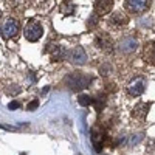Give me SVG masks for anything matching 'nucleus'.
Listing matches in <instances>:
<instances>
[{
    "label": "nucleus",
    "instance_id": "9b49d317",
    "mask_svg": "<svg viewBox=\"0 0 155 155\" xmlns=\"http://www.w3.org/2000/svg\"><path fill=\"white\" fill-rule=\"evenodd\" d=\"M96 45H98L99 48H104V50L110 51L112 47H113V42H112V39L109 37L107 33H99V34L96 36Z\"/></svg>",
    "mask_w": 155,
    "mask_h": 155
},
{
    "label": "nucleus",
    "instance_id": "f03ea898",
    "mask_svg": "<svg viewBox=\"0 0 155 155\" xmlns=\"http://www.w3.org/2000/svg\"><path fill=\"white\" fill-rule=\"evenodd\" d=\"M42 34H44L42 25L37 23L36 20H30L27 25H25V28H23V36H25V39H27V41H30V42L39 41V39L42 37Z\"/></svg>",
    "mask_w": 155,
    "mask_h": 155
},
{
    "label": "nucleus",
    "instance_id": "7ed1b4c3",
    "mask_svg": "<svg viewBox=\"0 0 155 155\" xmlns=\"http://www.w3.org/2000/svg\"><path fill=\"white\" fill-rule=\"evenodd\" d=\"M150 0H126L124 9L129 14H143L149 9Z\"/></svg>",
    "mask_w": 155,
    "mask_h": 155
},
{
    "label": "nucleus",
    "instance_id": "39448f33",
    "mask_svg": "<svg viewBox=\"0 0 155 155\" xmlns=\"http://www.w3.org/2000/svg\"><path fill=\"white\" fill-rule=\"evenodd\" d=\"M67 59L74 65H84L87 62V53L82 47H74L67 53Z\"/></svg>",
    "mask_w": 155,
    "mask_h": 155
},
{
    "label": "nucleus",
    "instance_id": "423d86ee",
    "mask_svg": "<svg viewBox=\"0 0 155 155\" xmlns=\"http://www.w3.org/2000/svg\"><path fill=\"white\" fill-rule=\"evenodd\" d=\"M17 33H19V22L17 20L8 19V20L3 22V25H2V37L11 39V37H14Z\"/></svg>",
    "mask_w": 155,
    "mask_h": 155
},
{
    "label": "nucleus",
    "instance_id": "ddd939ff",
    "mask_svg": "<svg viewBox=\"0 0 155 155\" xmlns=\"http://www.w3.org/2000/svg\"><path fill=\"white\" fill-rule=\"evenodd\" d=\"M67 53H68V51L64 50V47L54 45L53 50H51V59H53V61H62L64 58H67Z\"/></svg>",
    "mask_w": 155,
    "mask_h": 155
},
{
    "label": "nucleus",
    "instance_id": "a211bd4d",
    "mask_svg": "<svg viewBox=\"0 0 155 155\" xmlns=\"http://www.w3.org/2000/svg\"><path fill=\"white\" fill-rule=\"evenodd\" d=\"M93 104H95L96 110L99 112V110L102 109V104H104V98H102V95H98V98H96V99H93Z\"/></svg>",
    "mask_w": 155,
    "mask_h": 155
},
{
    "label": "nucleus",
    "instance_id": "2eb2a0df",
    "mask_svg": "<svg viewBox=\"0 0 155 155\" xmlns=\"http://www.w3.org/2000/svg\"><path fill=\"white\" fill-rule=\"evenodd\" d=\"M61 9H62V12H65V14H73L74 5L70 2V0H67V2H64V3L61 5Z\"/></svg>",
    "mask_w": 155,
    "mask_h": 155
},
{
    "label": "nucleus",
    "instance_id": "aec40b11",
    "mask_svg": "<svg viewBox=\"0 0 155 155\" xmlns=\"http://www.w3.org/2000/svg\"><path fill=\"white\" fill-rule=\"evenodd\" d=\"M37 106H39V101H37V99H34V101H31L30 104L27 106V109H28V110H36V109H37Z\"/></svg>",
    "mask_w": 155,
    "mask_h": 155
},
{
    "label": "nucleus",
    "instance_id": "4468645a",
    "mask_svg": "<svg viewBox=\"0 0 155 155\" xmlns=\"http://www.w3.org/2000/svg\"><path fill=\"white\" fill-rule=\"evenodd\" d=\"M92 140H93V144H95V150L99 152L101 150V146H102V134H99L98 130H93Z\"/></svg>",
    "mask_w": 155,
    "mask_h": 155
},
{
    "label": "nucleus",
    "instance_id": "412c9836",
    "mask_svg": "<svg viewBox=\"0 0 155 155\" xmlns=\"http://www.w3.org/2000/svg\"><path fill=\"white\" fill-rule=\"evenodd\" d=\"M141 138H143V132H140V134H137V135L134 137V140H132V144H137V143H138V141H140Z\"/></svg>",
    "mask_w": 155,
    "mask_h": 155
},
{
    "label": "nucleus",
    "instance_id": "dca6fc26",
    "mask_svg": "<svg viewBox=\"0 0 155 155\" xmlns=\"http://www.w3.org/2000/svg\"><path fill=\"white\" fill-rule=\"evenodd\" d=\"M78 102H79L81 106H90V104H93V99L90 98L88 95H81V96H78Z\"/></svg>",
    "mask_w": 155,
    "mask_h": 155
},
{
    "label": "nucleus",
    "instance_id": "4be33fe9",
    "mask_svg": "<svg viewBox=\"0 0 155 155\" xmlns=\"http://www.w3.org/2000/svg\"><path fill=\"white\" fill-rule=\"evenodd\" d=\"M109 70H110V67H109V65H104V67H101V68H99V73L106 76V74H109Z\"/></svg>",
    "mask_w": 155,
    "mask_h": 155
},
{
    "label": "nucleus",
    "instance_id": "6e6552de",
    "mask_svg": "<svg viewBox=\"0 0 155 155\" xmlns=\"http://www.w3.org/2000/svg\"><path fill=\"white\" fill-rule=\"evenodd\" d=\"M95 9L98 16H106L113 9V0H96Z\"/></svg>",
    "mask_w": 155,
    "mask_h": 155
},
{
    "label": "nucleus",
    "instance_id": "20e7f679",
    "mask_svg": "<svg viewBox=\"0 0 155 155\" xmlns=\"http://www.w3.org/2000/svg\"><path fill=\"white\" fill-rule=\"evenodd\" d=\"M144 88H146V79L143 76H137L127 84V93L130 96H140L143 95Z\"/></svg>",
    "mask_w": 155,
    "mask_h": 155
},
{
    "label": "nucleus",
    "instance_id": "f8f14e48",
    "mask_svg": "<svg viewBox=\"0 0 155 155\" xmlns=\"http://www.w3.org/2000/svg\"><path fill=\"white\" fill-rule=\"evenodd\" d=\"M149 107H150L149 102H140V104H137L135 109H134V116L135 118H140V120H144L147 112H149Z\"/></svg>",
    "mask_w": 155,
    "mask_h": 155
},
{
    "label": "nucleus",
    "instance_id": "6ab92c4d",
    "mask_svg": "<svg viewBox=\"0 0 155 155\" xmlns=\"http://www.w3.org/2000/svg\"><path fill=\"white\" fill-rule=\"evenodd\" d=\"M19 107H20V104H19L17 101H11L9 104H8V109H9V110H17Z\"/></svg>",
    "mask_w": 155,
    "mask_h": 155
},
{
    "label": "nucleus",
    "instance_id": "f257e3e1",
    "mask_svg": "<svg viewBox=\"0 0 155 155\" xmlns=\"http://www.w3.org/2000/svg\"><path fill=\"white\" fill-rule=\"evenodd\" d=\"M65 82L67 85L74 90V92H78V90H82V88H87L88 84L92 82V76H88V74H84V73H71L65 78Z\"/></svg>",
    "mask_w": 155,
    "mask_h": 155
},
{
    "label": "nucleus",
    "instance_id": "f3484780",
    "mask_svg": "<svg viewBox=\"0 0 155 155\" xmlns=\"http://www.w3.org/2000/svg\"><path fill=\"white\" fill-rule=\"evenodd\" d=\"M98 20H99V16L98 14H92V16L88 17V20H87V25H88L90 28H93V27H96V25H98Z\"/></svg>",
    "mask_w": 155,
    "mask_h": 155
},
{
    "label": "nucleus",
    "instance_id": "9d476101",
    "mask_svg": "<svg viewBox=\"0 0 155 155\" xmlns=\"http://www.w3.org/2000/svg\"><path fill=\"white\" fill-rule=\"evenodd\" d=\"M143 58L147 64H152L155 65V41L152 42H147L144 45V50H143Z\"/></svg>",
    "mask_w": 155,
    "mask_h": 155
},
{
    "label": "nucleus",
    "instance_id": "1a4fd4ad",
    "mask_svg": "<svg viewBox=\"0 0 155 155\" xmlns=\"http://www.w3.org/2000/svg\"><path fill=\"white\" fill-rule=\"evenodd\" d=\"M127 23H129V17L124 12H115V14H112L110 19H109V25L110 27H115V28H121Z\"/></svg>",
    "mask_w": 155,
    "mask_h": 155
},
{
    "label": "nucleus",
    "instance_id": "0eeeda50",
    "mask_svg": "<svg viewBox=\"0 0 155 155\" xmlns=\"http://www.w3.org/2000/svg\"><path fill=\"white\" fill-rule=\"evenodd\" d=\"M138 47V41L134 36H126L118 42V50L121 53H134Z\"/></svg>",
    "mask_w": 155,
    "mask_h": 155
}]
</instances>
